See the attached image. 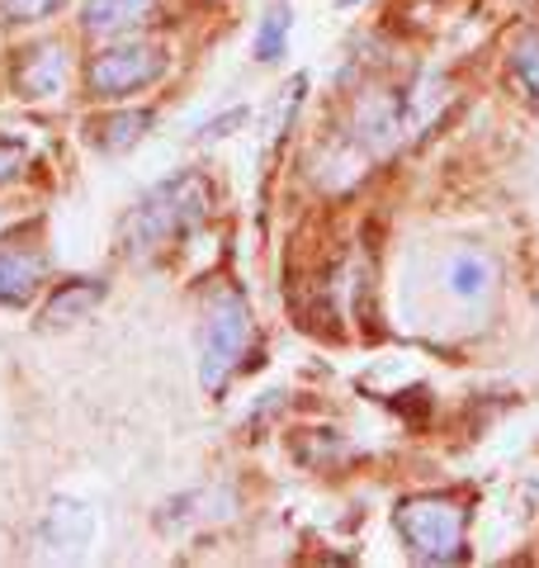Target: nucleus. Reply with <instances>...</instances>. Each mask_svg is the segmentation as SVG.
<instances>
[{"label":"nucleus","mask_w":539,"mask_h":568,"mask_svg":"<svg viewBox=\"0 0 539 568\" xmlns=\"http://www.w3.org/2000/svg\"><path fill=\"white\" fill-rule=\"evenodd\" d=\"M213 209V185L200 171H185L175 181L156 185L148 200L138 204V213L129 219V252L133 256H156L175 246L185 233H194Z\"/></svg>","instance_id":"nucleus-1"},{"label":"nucleus","mask_w":539,"mask_h":568,"mask_svg":"<svg viewBox=\"0 0 539 568\" xmlns=\"http://www.w3.org/2000/svg\"><path fill=\"white\" fill-rule=\"evenodd\" d=\"M251 342V308L237 290H218L209 298L204 332H200V379L204 388H223L232 369L242 365Z\"/></svg>","instance_id":"nucleus-2"},{"label":"nucleus","mask_w":539,"mask_h":568,"mask_svg":"<svg viewBox=\"0 0 539 568\" xmlns=\"http://www.w3.org/2000/svg\"><path fill=\"white\" fill-rule=\"evenodd\" d=\"M464 526H469V517H464V507H455L449 497H411V503L398 507L403 540H407L411 555L426 559V564L459 559Z\"/></svg>","instance_id":"nucleus-3"},{"label":"nucleus","mask_w":539,"mask_h":568,"mask_svg":"<svg viewBox=\"0 0 539 568\" xmlns=\"http://www.w3.org/2000/svg\"><path fill=\"white\" fill-rule=\"evenodd\" d=\"M161 71H166V52L161 48H142V43L110 48L90 62V85H95V95H129L152 85Z\"/></svg>","instance_id":"nucleus-4"},{"label":"nucleus","mask_w":539,"mask_h":568,"mask_svg":"<svg viewBox=\"0 0 539 568\" xmlns=\"http://www.w3.org/2000/svg\"><path fill=\"white\" fill-rule=\"evenodd\" d=\"M43 280V256L33 246H0V304H24Z\"/></svg>","instance_id":"nucleus-5"},{"label":"nucleus","mask_w":539,"mask_h":568,"mask_svg":"<svg viewBox=\"0 0 539 568\" xmlns=\"http://www.w3.org/2000/svg\"><path fill=\"white\" fill-rule=\"evenodd\" d=\"M156 10V0H90L85 6V29L90 33H123L142 24Z\"/></svg>","instance_id":"nucleus-6"},{"label":"nucleus","mask_w":539,"mask_h":568,"mask_svg":"<svg viewBox=\"0 0 539 568\" xmlns=\"http://www.w3.org/2000/svg\"><path fill=\"white\" fill-rule=\"evenodd\" d=\"M62 81H67V58H62V48H39L33 58H24L20 67V91L24 95H52V91H62Z\"/></svg>","instance_id":"nucleus-7"},{"label":"nucleus","mask_w":539,"mask_h":568,"mask_svg":"<svg viewBox=\"0 0 539 568\" xmlns=\"http://www.w3.org/2000/svg\"><path fill=\"white\" fill-rule=\"evenodd\" d=\"M104 298V290L95 280H71V284H62V294H52V304H48V323L52 327H62V323H77V317H85L90 308H95Z\"/></svg>","instance_id":"nucleus-8"},{"label":"nucleus","mask_w":539,"mask_h":568,"mask_svg":"<svg viewBox=\"0 0 539 568\" xmlns=\"http://www.w3.org/2000/svg\"><path fill=\"white\" fill-rule=\"evenodd\" d=\"M148 123L152 114L148 110H129V114H110V119H100L95 123V142L104 152H123V148H133V142L148 133Z\"/></svg>","instance_id":"nucleus-9"},{"label":"nucleus","mask_w":539,"mask_h":568,"mask_svg":"<svg viewBox=\"0 0 539 568\" xmlns=\"http://www.w3.org/2000/svg\"><path fill=\"white\" fill-rule=\"evenodd\" d=\"M488 275H492V265L482 256H459L455 265H449V294L478 298L482 290H488Z\"/></svg>","instance_id":"nucleus-10"},{"label":"nucleus","mask_w":539,"mask_h":568,"mask_svg":"<svg viewBox=\"0 0 539 568\" xmlns=\"http://www.w3.org/2000/svg\"><path fill=\"white\" fill-rule=\"evenodd\" d=\"M48 530H52V540H71V545H81L90 536V511L81 503H52L48 511Z\"/></svg>","instance_id":"nucleus-11"},{"label":"nucleus","mask_w":539,"mask_h":568,"mask_svg":"<svg viewBox=\"0 0 539 568\" xmlns=\"http://www.w3.org/2000/svg\"><path fill=\"white\" fill-rule=\"evenodd\" d=\"M511 67H516L520 85H526L530 95H539V33H526V39L516 43V52H511Z\"/></svg>","instance_id":"nucleus-12"},{"label":"nucleus","mask_w":539,"mask_h":568,"mask_svg":"<svg viewBox=\"0 0 539 568\" xmlns=\"http://www.w3.org/2000/svg\"><path fill=\"white\" fill-rule=\"evenodd\" d=\"M284 33H289V14H284V10H270V14H265V24H261V33H256V52H261L265 62H270V58H279Z\"/></svg>","instance_id":"nucleus-13"},{"label":"nucleus","mask_w":539,"mask_h":568,"mask_svg":"<svg viewBox=\"0 0 539 568\" xmlns=\"http://www.w3.org/2000/svg\"><path fill=\"white\" fill-rule=\"evenodd\" d=\"M62 0H0V14L14 24H29V20H48Z\"/></svg>","instance_id":"nucleus-14"},{"label":"nucleus","mask_w":539,"mask_h":568,"mask_svg":"<svg viewBox=\"0 0 539 568\" xmlns=\"http://www.w3.org/2000/svg\"><path fill=\"white\" fill-rule=\"evenodd\" d=\"M20 166H24V148H20V142H10V138H0V185L14 181Z\"/></svg>","instance_id":"nucleus-15"}]
</instances>
